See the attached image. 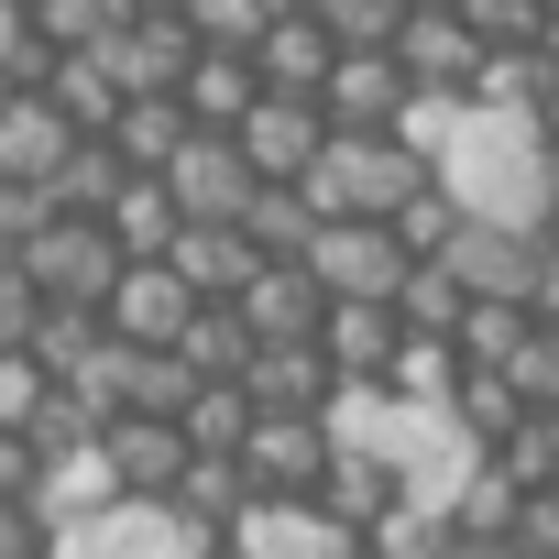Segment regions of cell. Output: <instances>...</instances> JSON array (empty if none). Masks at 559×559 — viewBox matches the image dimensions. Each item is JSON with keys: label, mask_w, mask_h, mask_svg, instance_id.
Instances as JSON below:
<instances>
[{"label": "cell", "mask_w": 559, "mask_h": 559, "mask_svg": "<svg viewBox=\"0 0 559 559\" xmlns=\"http://www.w3.org/2000/svg\"><path fill=\"white\" fill-rule=\"evenodd\" d=\"M439 176H450V198H461L472 219H493V230H548L559 165H548L537 121H483V110H472V132H461V154H450Z\"/></svg>", "instance_id": "6da1fadb"}, {"label": "cell", "mask_w": 559, "mask_h": 559, "mask_svg": "<svg viewBox=\"0 0 559 559\" xmlns=\"http://www.w3.org/2000/svg\"><path fill=\"white\" fill-rule=\"evenodd\" d=\"M417 187H439V165L406 154L395 132H341V143L319 154V176H308L319 219H384V230H395V209H406Z\"/></svg>", "instance_id": "7a4b0ae2"}, {"label": "cell", "mask_w": 559, "mask_h": 559, "mask_svg": "<svg viewBox=\"0 0 559 559\" xmlns=\"http://www.w3.org/2000/svg\"><path fill=\"white\" fill-rule=\"evenodd\" d=\"M23 263H34V286H45L56 308H99V319H110V297H121V274H132V252H121L110 219H45Z\"/></svg>", "instance_id": "3957f363"}, {"label": "cell", "mask_w": 559, "mask_h": 559, "mask_svg": "<svg viewBox=\"0 0 559 559\" xmlns=\"http://www.w3.org/2000/svg\"><path fill=\"white\" fill-rule=\"evenodd\" d=\"M308 274L330 286V308H395L406 274H417V252H406L384 219H330L319 252H308Z\"/></svg>", "instance_id": "277c9868"}, {"label": "cell", "mask_w": 559, "mask_h": 559, "mask_svg": "<svg viewBox=\"0 0 559 559\" xmlns=\"http://www.w3.org/2000/svg\"><path fill=\"white\" fill-rule=\"evenodd\" d=\"M439 263L472 286V308H537V286H548V230H493V219H472Z\"/></svg>", "instance_id": "5b68a950"}, {"label": "cell", "mask_w": 559, "mask_h": 559, "mask_svg": "<svg viewBox=\"0 0 559 559\" xmlns=\"http://www.w3.org/2000/svg\"><path fill=\"white\" fill-rule=\"evenodd\" d=\"M330 461H341V428H330V417H263V428H252V450H241L252 504H319Z\"/></svg>", "instance_id": "8992f818"}, {"label": "cell", "mask_w": 559, "mask_h": 559, "mask_svg": "<svg viewBox=\"0 0 559 559\" xmlns=\"http://www.w3.org/2000/svg\"><path fill=\"white\" fill-rule=\"evenodd\" d=\"M165 187H176L187 230H241V219H252V198H263V176H252V154H241L230 132H198V143L165 165Z\"/></svg>", "instance_id": "52a82bcc"}, {"label": "cell", "mask_w": 559, "mask_h": 559, "mask_svg": "<svg viewBox=\"0 0 559 559\" xmlns=\"http://www.w3.org/2000/svg\"><path fill=\"white\" fill-rule=\"evenodd\" d=\"M230 143L252 154V176H263V187H308V176H319V154H330L341 132H330V110H319V99H286V88H274Z\"/></svg>", "instance_id": "ba28073f"}, {"label": "cell", "mask_w": 559, "mask_h": 559, "mask_svg": "<svg viewBox=\"0 0 559 559\" xmlns=\"http://www.w3.org/2000/svg\"><path fill=\"white\" fill-rule=\"evenodd\" d=\"M198 34H187V12H132L121 34H110V78L132 88V99H176L187 78H198Z\"/></svg>", "instance_id": "9c48e42d"}, {"label": "cell", "mask_w": 559, "mask_h": 559, "mask_svg": "<svg viewBox=\"0 0 559 559\" xmlns=\"http://www.w3.org/2000/svg\"><path fill=\"white\" fill-rule=\"evenodd\" d=\"M241 395H252L263 417H330V406L352 395V373H341L319 341H274V352L241 373Z\"/></svg>", "instance_id": "30bf717a"}, {"label": "cell", "mask_w": 559, "mask_h": 559, "mask_svg": "<svg viewBox=\"0 0 559 559\" xmlns=\"http://www.w3.org/2000/svg\"><path fill=\"white\" fill-rule=\"evenodd\" d=\"M198 330V286L176 263H132L121 274V297H110V341H132V352H176Z\"/></svg>", "instance_id": "8fae6325"}, {"label": "cell", "mask_w": 559, "mask_h": 559, "mask_svg": "<svg viewBox=\"0 0 559 559\" xmlns=\"http://www.w3.org/2000/svg\"><path fill=\"white\" fill-rule=\"evenodd\" d=\"M110 472H121V493L132 504H176V483H187V461H198V439L176 428V417H110Z\"/></svg>", "instance_id": "7c38bea8"}, {"label": "cell", "mask_w": 559, "mask_h": 559, "mask_svg": "<svg viewBox=\"0 0 559 559\" xmlns=\"http://www.w3.org/2000/svg\"><path fill=\"white\" fill-rule=\"evenodd\" d=\"M209 526H187L176 504H110L99 526H67V559H198Z\"/></svg>", "instance_id": "4fadbf2b"}, {"label": "cell", "mask_w": 559, "mask_h": 559, "mask_svg": "<svg viewBox=\"0 0 559 559\" xmlns=\"http://www.w3.org/2000/svg\"><path fill=\"white\" fill-rule=\"evenodd\" d=\"M88 132L45 99V88H23L12 99V121H0V176H12V187H34V198H56V176H67V154H78Z\"/></svg>", "instance_id": "5bb4252c"}, {"label": "cell", "mask_w": 559, "mask_h": 559, "mask_svg": "<svg viewBox=\"0 0 559 559\" xmlns=\"http://www.w3.org/2000/svg\"><path fill=\"white\" fill-rule=\"evenodd\" d=\"M483 23L472 12H417L406 23V45H395V67L417 78V88H439V99H472V78H483Z\"/></svg>", "instance_id": "9a60e30c"}, {"label": "cell", "mask_w": 559, "mask_h": 559, "mask_svg": "<svg viewBox=\"0 0 559 559\" xmlns=\"http://www.w3.org/2000/svg\"><path fill=\"white\" fill-rule=\"evenodd\" d=\"M319 504H330L341 526H362V537H373V526H384L395 504H417V493H406V461H395L384 439H341V461H330Z\"/></svg>", "instance_id": "2e32d148"}, {"label": "cell", "mask_w": 559, "mask_h": 559, "mask_svg": "<svg viewBox=\"0 0 559 559\" xmlns=\"http://www.w3.org/2000/svg\"><path fill=\"white\" fill-rule=\"evenodd\" d=\"M230 548H241V559H352L362 526H341L330 504H252V515L230 526Z\"/></svg>", "instance_id": "e0dca14e"}, {"label": "cell", "mask_w": 559, "mask_h": 559, "mask_svg": "<svg viewBox=\"0 0 559 559\" xmlns=\"http://www.w3.org/2000/svg\"><path fill=\"white\" fill-rule=\"evenodd\" d=\"M241 319H252V341L274 352V341H319L330 330V286L308 263H263L252 286H241Z\"/></svg>", "instance_id": "ac0fdd59"}, {"label": "cell", "mask_w": 559, "mask_h": 559, "mask_svg": "<svg viewBox=\"0 0 559 559\" xmlns=\"http://www.w3.org/2000/svg\"><path fill=\"white\" fill-rule=\"evenodd\" d=\"M406 99H417V78H406L395 56H341V78L319 88L330 132H395V121H406Z\"/></svg>", "instance_id": "d6986e66"}, {"label": "cell", "mask_w": 559, "mask_h": 559, "mask_svg": "<svg viewBox=\"0 0 559 559\" xmlns=\"http://www.w3.org/2000/svg\"><path fill=\"white\" fill-rule=\"evenodd\" d=\"M252 67H263L274 88H286V99H319V88L341 78V34L308 12V0H286V23L263 34V56H252Z\"/></svg>", "instance_id": "ffe728a7"}, {"label": "cell", "mask_w": 559, "mask_h": 559, "mask_svg": "<svg viewBox=\"0 0 559 559\" xmlns=\"http://www.w3.org/2000/svg\"><path fill=\"white\" fill-rule=\"evenodd\" d=\"M548 99H559L548 45H493V56H483V78H472V110H483V121H537Z\"/></svg>", "instance_id": "44dd1931"}, {"label": "cell", "mask_w": 559, "mask_h": 559, "mask_svg": "<svg viewBox=\"0 0 559 559\" xmlns=\"http://www.w3.org/2000/svg\"><path fill=\"white\" fill-rule=\"evenodd\" d=\"M176 99H187V121H198V132H241V121L274 99V78H263L252 56H198V78H187Z\"/></svg>", "instance_id": "7402d4cb"}, {"label": "cell", "mask_w": 559, "mask_h": 559, "mask_svg": "<svg viewBox=\"0 0 559 559\" xmlns=\"http://www.w3.org/2000/svg\"><path fill=\"white\" fill-rule=\"evenodd\" d=\"M406 341H417V330H406L395 308H330V330H319V352H330L352 384H384V373L406 362Z\"/></svg>", "instance_id": "603a6c76"}, {"label": "cell", "mask_w": 559, "mask_h": 559, "mask_svg": "<svg viewBox=\"0 0 559 559\" xmlns=\"http://www.w3.org/2000/svg\"><path fill=\"white\" fill-rule=\"evenodd\" d=\"M187 286H198V308H241V286L263 274V252H252V230H187L176 252H165Z\"/></svg>", "instance_id": "cb8c5ba5"}, {"label": "cell", "mask_w": 559, "mask_h": 559, "mask_svg": "<svg viewBox=\"0 0 559 559\" xmlns=\"http://www.w3.org/2000/svg\"><path fill=\"white\" fill-rule=\"evenodd\" d=\"M56 526H99L110 504H132L121 493V472H110V450H67V461H45V493H34Z\"/></svg>", "instance_id": "d4e9b609"}, {"label": "cell", "mask_w": 559, "mask_h": 559, "mask_svg": "<svg viewBox=\"0 0 559 559\" xmlns=\"http://www.w3.org/2000/svg\"><path fill=\"white\" fill-rule=\"evenodd\" d=\"M132 176H143V165H132V154H121V143H78V154H67V176H56V198H45V209H56V219H110V209H121V187H132Z\"/></svg>", "instance_id": "484cf974"}, {"label": "cell", "mask_w": 559, "mask_h": 559, "mask_svg": "<svg viewBox=\"0 0 559 559\" xmlns=\"http://www.w3.org/2000/svg\"><path fill=\"white\" fill-rule=\"evenodd\" d=\"M45 99H56V110H67V121H78L88 143H110V132H121V110H132V88L110 78V56H67Z\"/></svg>", "instance_id": "4316f807"}, {"label": "cell", "mask_w": 559, "mask_h": 559, "mask_svg": "<svg viewBox=\"0 0 559 559\" xmlns=\"http://www.w3.org/2000/svg\"><path fill=\"white\" fill-rule=\"evenodd\" d=\"M110 230H121V252H132V263H165V252L187 241V209H176V187H165V176H132V187H121V209H110Z\"/></svg>", "instance_id": "83f0119b"}, {"label": "cell", "mask_w": 559, "mask_h": 559, "mask_svg": "<svg viewBox=\"0 0 559 559\" xmlns=\"http://www.w3.org/2000/svg\"><path fill=\"white\" fill-rule=\"evenodd\" d=\"M526 417H537V406H526V384H515V373H461V395H450V428H461L472 450H504Z\"/></svg>", "instance_id": "f1b7e54d"}, {"label": "cell", "mask_w": 559, "mask_h": 559, "mask_svg": "<svg viewBox=\"0 0 559 559\" xmlns=\"http://www.w3.org/2000/svg\"><path fill=\"white\" fill-rule=\"evenodd\" d=\"M461 341H406V362L384 373V395L406 406V417H450V395H461Z\"/></svg>", "instance_id": "f546056e"}, {"label": "cell", "mask_w": 559, "mask_h": 559, "mask_svg": "<svg viewBox=\"0 0 559 559\" xmlns=\"http://www.w3.org/2000/svg\"><path fill=\"white\" fill-rule=\"evenodd\" d=\"M526 504H537V493H526L504 461H472V483L450 493V526H461V537H515V526H526Z\"/></svg>", "instance_id": "4dcf8cb0"}, {"label": "cell", "mask_w": 559, "mask_h": 559, "mask_svg": "<svg viewBox=\"0 0 559 559\" xmlns=\"http://www.w3.org/2000/svg\"><path fill=\"white\" fill-rule=\"evenodd\" d=\"M395 319H406L417 341H461V330H472V286H461L450 263H417L406 297H395Z\"/></svg>", "instance_id": "1f68e13d"}, {"label": "cell", "mask_w": 559, "mask_h": 559, "mask_svg": "<svg viewBox=\"0 0 559 559\" xmlns=\"http://www.w3.org/2000/svg\"><path fill=\"white\" fill-rule=\"evenodd\" d=\"M274 23H286V0H187V34L209 56H263Z\"/></svg>", "instance_id": "d6a6232c"}, {"label": "cell", "mask_w": 559, "mask_h": 559, "mask_svg": "<svg viewBox=\"0 0 559 559\" xmlns=\"http://www.w3.org/2000/svg\"><path fill=\"white\" fill-rule=\"evenodd\" d=\"M110 143H121V154H132V165H143V176H165V165H176V154H187V143H198V121H187V99H132V110H121V132H110Z\"/></svg>", "instance_id": "836d02e7"}, {"label": "cell", "mask_w": 559, "mask_h": 559, "mask_svg": "<svg viewBox=\"0 0 559 559\" xmlns=\"http://www.w3.org/2000/svg\"><path fill=\"white\" fill-rule=\"evenodd\" d=\"M99 352H110V319H99V308H45V330H34V362H45V384H78Z\"/></svg>", "instance_id": "e575fe53"}, {"label": "cell", "mask_w": 559, "mask_h": 559, "mask_svg": "<svg viewBox=\"0 0 559 559\" xmlns=\"http://www.w3.org/2000/svg\"><path fill=\"white\" fill-rule=\"evenodd\" d=\"M252 428H263V406H252L241 384H198V406H187V439H198L209 461H241V450H252Z\"/></svg>", "instance_id": "d590c367"}, {"label": "cell", "mask_w": 559, "mask_h": 559, "mask_svg": "<svg viewBox=\"0 0 559 559\" xmlns=\"http://www.w3.org/2000/svg\"><path fill=\"white\" fill-rule=\"evenodd\" d=\"M34 23L56 56H110V34L132 23V0H34Z\"/></svg>", "instance_id": "8d00e7d4"}, {"label": "cell", "mask_w": 559, "mask_h": 559, "mask_svg": "<svg viewBox=\"0 0 559 559\" xmlns=\"http://www.w3.org/2000/svg\"><path fill=\"white\" fill-rule=\"evenodd\" d=\"M461 230H472V209H461V198H450V176H439V187H417V198H406V209H395V241H406V252H417V263H439V252H450V241H461Z\"/></svg>", "instance_id": "74e56055"}, {"label": "cell", "mask_w": 559, "mask_h": 559, "mask_svg": "<svg viewBox=\"0 0 559 559\" xmlns=\"http://www.w3.org/2000/svg\"><path fill=\"white\" fill-rule=\"evenodd\" d=\"M526 341H537V308H472L461 362H472V373H515V362H526Z\"/></svg>", "instance_id": "f35d334b"}, {"label": "cell", "mask_w": 559, "mask_h": 559, "mask_svg": "<svg viewBox=\"0 0 559 559\" xmlns=\"http://www.w3.org/2000/svg\"><path fill=\"white\" fill-rule=\"evenodd\" d=\"M187 406H198L187 352H132V406H121V417H176V428H187Z\"/></svg>", "instance_id": "ab89813d"}, {"label": "cell", "mask_w": 559, "mask_h": 559, "mask_svg": "<svg viewBox=\"0 0 559 559\" xmlns=\"http://www.w3.org/2000/svg\"><path fill=\"white\" fill-rule=\"evenodd\" d=\"M461 132H472V99H439V88H417V99H406V121H395V143H406V154H428V165H450V154H461Z\"/></svg>", "instance_id": "60d3db41"}, {"label": "cell", "mask_w": 559, "mask_h": 559, "mask_svg": "<svg viewBox=\"0 0 559 559\" xmlns=\"http://www.w3.org/2000/svg\"><path fill=\"white\" fill-rule=\"evenodd\" d=\"M373 548L384 559H461V526H450V504H395L373 526Z\"/></svg>", "instance_id": "b9f144b4"}, {"label": "cell", "mask_w": 559, "mask_h": 559, "mask_svg": "<svg viewBox=\"0 0 559 559\" xmlns=\"http://www.w3.org/2000/svg\"><path fill=\"white\" fill-rule=\"evenodd\" d=\"M56 45H45V23L23 12V0H0V78H12V88H56Z\"/></svg>", "instance_id": "7bdbcfd3"}, {"label": "cell", "mask_w": 559, "mask_h": 559, "mask_svg": "<svg viewBox=\"0 0 559 559\" xmlns=\"http://www.w3.org/2000/svg\"><path fill=\"white\" fill-rule=\"evenodd\" d=\"M45 286H34V263L23 252H0V352H34V330H45Z\"/></svg>", "instance_id": "ee69618b"}, {"label": "cell", "mask_w": 559, "mask_h": 559, "mask_svg": "<svg viewBox=\"0 0 559 559\" xmlns=\"http://www.w3.org/2000/svg\"><path fill=\"white\" fill-rule=\"evenodd\" d=\"M483 461H504V472H515L526 493H559V417L537 406V417H526V428H515L504 450H483Z\"/></svg>", "instance_id": "f6af8a7d"}, {"label": "cell", "mask_w": 559, "mask_h": 559, "mask_svg": "<svg viewBox=\"0 0 559 559\" xmlns=\"http://www.w3.org/2000/svg\"><path fill=\"white\" fill-rule=\"evenodd\" d=\"M472 23H483V45H548L559 0H472Z\"/></svg>", "instance_id": "bcb514c9"}, {"label": "cell", "mask_w": 559, "mask_h": 559, "mask_svg": "<svg viewBox=\"0 0 559 559\" xmlns=\"http://www.w3.org/2000/svg\"><path fill=\"white\" fill-rule=\"evenodd\" d=\"M0 559H67V526L45 504H0Z\"/></svg>", "instance_id": "7dc6e473"}, {"label": "cell", "mask_w": 559, "mask_h": 559, "mask_svg": "<svg viewBox=\"0 0 559 559\" xmlns=\"http://www.w3.org/2000/svg\"><path fill=\"white\" fill-rule=\"evenodd\" d=\"M56 384H45V362L34 352H0V428H34V406H45Z\"/></svg>", "instance_id": "c3c4849f"}, {"label": "cell", "mask_w": 559, "mask_h": 559, "mask_svg": "<svg viewBox=\"0 0 559 559\" xmlns=\"http://www.w3.org/2000/svg\"><path fill=\"white\" fill-rule=\"evenodd\" d=\"M34 493H45V450L23 428H0V504H34Z\"/></svg>", "instance_id": "681fc988"}, {"label": "cell", "mask_w": 559, "mask_h": 559, "mask_svg": "<svg viewBox=\"0 0 559 559\" xmlns=\"http://www.w3.org/2000/svg\"><path fill=\"white\" fill-rule=\"evenodd\" d=\"M515 384H526V406H548V417H559V330H548V319H537V341H526Z\"/></svg>", "instance_id": "f907efd6"}, {"label": "cell", "mask_w": 559, "mask_h": 559, "mask_svg": "<svg viewBox=\"0 0 559 559\" xmlns=\"http://www.w3.org/2000/svg\"><path fill=\"white\" fill-rule=\"evenodd\" d=\"M515 537H526V548H537V559H559V493H537V504H526V526H515Z\"/></svg>", "instance_id": "816d5d0a"}, {"label": "cell", "mask_w": 559, "mask_h": 559, "mask_svg": "<svg viewBox=\"0 0 559 559\" xmlns=\"http://www.w3.org/2000/svg\"><path fill=\"white\" fill-rule=\"evenodd\" d=\"M461 559H537L526 537H461Z\"/></svg>", "instance_id": "f5cc1de1"}, {"label": "cell", "mask_w": 559, "mask_h": 559, "mask_svg": "<svg viewBox=\"0 0 559 559\" xmlns=\"http://www.w3.org/2000/svg\"><path fill=\"white\" fill-rule=\"evenodd\" d=\"M537 319L559 330V241H548V286H537Z\"/></svg>", "instance_id": "db71d44e"}, {"label": "cell", "mask_w": 559, "mask_h": 559, "mask_svg": "<svg viewBox=\"0 0 559 559\" xmlns=\"http://www.w3.org/2000/svg\"><path fill=\"white\" fill-rule=\"evenodd\" d=\"M537 143H548V165H559V99H548V110H537Z\"/></svg>", "instance_id": "11a10c76"}, {"label": "cell", "mask_w": 559, "mask_h": 559, "mask_svg": "<svg viewBox=\"0 0 559 559\" xmlns=\"http://www.w3.org/2000/svg\"><path fill=\"white\" fill-rule=\"evenodd\" d=\"M198 559H241V548H230V537H209V548H198Z\"/></svg>", "instance_id": "9f6ffc18"}, {"label": "cell", "mask_w": 559, "mask_h": 559, "mask_svg": "<svg viewBox=\"0 0 559 559\" xmlns=\"http://www.w3.org/2000/svg\"><path fill=\"white\" fill-rule=\"evenodd\" d=\"M132 12H187V0H132Z\"/></svg>", "instance_id": "6f0895ef"}, {"label": "cell", "mask_w": 559, "mask_h": 559, "mask_svg": "<svg viewBox=\"0 0 559 559\" xmlns=\"http://www.w3.org/2000/svg\"><path fill=\"white\" fill-rule=\"evenodd\" d=\"M417 12H472V0H417Z\"/></svg>", "instance_id": "680465c9"}, {"label": "cell", "mask_w": 559, "mask_h": 559, "mask_svg": "<svg viewBox=\"0 0 559 559\" xmlns=\"http://www.w3.org/2000/svg\"><path fill=\"white\" fill-rule=\"evenodd\" d=\"M352 559H384V548H373V537H362V548H352Z\"/></svg>", "instance_id": "91938a15"}, {"label": "cell", "mask_w": 559, "mask_h": 559, "mask_svg": "<svg viewBox=\"0 0 559 559\" xmlns=\"http://www.w3.org/2000/svg\"><path fill=\"white\" fill-rule=\"evenodd\" d=\"M548 67H559V23H548Z\"/></svg>", "instance_id": "94428289"}, {"label": "cell", "mask_w": 559, "mask_h": 559, "mask_svg": "<svg viewBox=\"0 0 559 559\" xmlns=\"http://www.w3.org/2000/svg\"><path fill=\"white\" fill-rule=\"evenodd\" d=\"M548 241H559V198H548Z\"/></svg>", "instance_id": "6125c7cd"}, {"label": "cell", "mask_w": 559, "mask_h": 559, "mask_svg": "<svg viewBox=\"0 0 559 559\" xmlns=\"http://www.w3.org/2000/svg\"><path fill=\"white\" fill-rule=\"evenodd\" d=\"M23 12H34V0H23Z\"/></svg>", "instance_id": "be15d7a7"}]
</instances>
